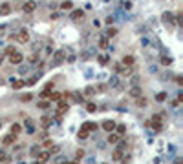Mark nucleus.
Listing matches in <instances>:
<instances>
[{"label": "nucleus", "mask_w": 183, "mask_h": 164, "mask_svg": "<svg viewBox=\"0 0 183 164\" xmlns=\"http://www.w3.org/2000/svg\"><path fill=\"white\" fill-rule=\"evenodd\" d=\"M167 97H168V95H167L165 91L157 93V95H156V102H165V100H167Z\"/></svg>", "instance_id": "4be33fe9"}, {"label": "nucleus", "mask_w": 183, "mask_h": 164, "mask_svg": "<svg viewBox=\"0 0 183 164\" xmlns=\"http://www.w3.org/2000/svg\"><path fill=\"white\" fill-rule=\"evenodd\" d=\"M9 13H11V6H9L7 2H4L2 6H0V15L6 17V15H9Z\"/></svg>", "instance_id": "ddd939ff"}, {"label": "nucleus", "mask_w": 183, "mask_h": 164, "mask_svg": "<svg viewBox=\"0 0 183 164\" xmlns=\"http://www.w3.org/2000/svg\"><path fill=\"white\" fill-rule=\"evenodd\" d=\"M68 109H70V104H68L66 100H61V102H59V108H57V113H55V115H64V113L68 111Z\"/></svg>", "instance_id": "6e6552de"}, {"label": "nucleus", "mask_w": 183, "mask_h": 164, "mask_svg": "<svg viewBox=\"0 0 183 164\" xmlns=\"http://www.w3.org/2000/svg\"><path fill=\"white\" fill-rule=\"evenodd\" d=\"M22 129H24V128L20 126V124H13V126H11V133H13V135H18Z\"/></svg>", "instance_id": "393cba45"}, {"label": "nucleus", "mask_w": 183, "mask_h": 164, "mask_svg": "<svg viewBox=\"0 0 183 164\" xmlns=\"http://www.w3.org/2000/svg\"><path fill=\"white\" fill-rule=\"evenodd\" d=\"M39 62H40L39 53H31V55H29V64H39Z\"/></svg>", "instance_id": "412c9836"}, {"label": "nucleus", "mask_w": 183, "mask_h": 164, "mask_svg": "<svg viewBox=\"0 0 183 164\" xmlns=\"http://www.w3.org/2000/svg\"><path fill=\"white\" fill-rule=\"evenodd\" d=\"M6 160H9L7 153H6V151H0V162H6Z\"/></svg>", "instance_id": "c9c22d12"}, {"label": "nucleus", "mask_w": 183, "mask_h": 164, "mask_svg": "<svg viewBox=\"0 0 183 164\" xmlns=\"http://www.w3.org/2000/svg\"><path fill=\"white\" fill-rule=\"evenodd\" d=\"M77 137H79V139H88V131H84V129H81L79 133H77Z\"/></svg>", "instance_id": "e433bc0d"}, {"label": "nucleus", "mask_w": 183, "mask_h": 164, "mask_svg": "<svg viewBox=\"0 0 183 164\" xmlns=\"http://www.w3.org/2000/svg\"><path fill=\"white\" fill-rule=\"evenodd\" d=\"M20 100H22V102H31V100H33V95H31V93H24L22 97H20Z\"/></svg>", "instance_id": "bb28decb"}, {"label": "nucleus", "mask_w": 183, "mask_h": 164, "mask_svg": "<svg viewBox=\"0 0 183 164\" xmlns=\"http://www.w3.org/2000/svg\"><path fill=\"white\" fill-rule=\"evenodd\" d=\"M50 95H51V91H48V90H44V91L40 93V97H42V98H50Z\"/></svg>", "instance_id": "a19ab883"}, {"label": "nucleus", "mask_w": 183, "mask_h": 164, "mask_svg": "<svg viewBox=\"0 0 183 164\" xmlns=\"http://www.w3.org/2000/svg\"><path fill=\"white\" fill-rule=\"evenodd\" d=\"M35 9H37V2H35V0H28V2L22 6V11H24V13H33Z\"/></svg>", "instance_id": "20e7f679"}, {"label": "nucleus", "mask_w": 183, "mask_h": 164, "mask_svg": "<svg viewBox=\"0 0 183 164\" xmlns=\"http://www.w3.org/2000/svg\"><path fill=\"white\" fill-rule=\"evenodd\" d=\"M29 153H31V157H37L39 153H40V146H39V144H37V146H33V148L29 150Z\"/></svg>", "instance_id": "c756f323"}, {"label": "nucleus", "mask_w": 183, "mask_h": 164, "mask_svg": "<svg viewBox=\"0 0 183 164\" xmlns=\"http://www.w3.org/2000/svg\"><path fill=\"white\" fill-rule=\"evenodd\" d=\"M147 104H148V102H147V98H145L143 95H141V97H137V98H136V106H137V108H145Z\"/></svg>", "instance_id": "dca6fc26"}, {"label": "nucleus", "mask_w": 183, "mask_h": 164, "mask_svg": "<svg viewBox=\"0 0 183 164\" xmlns=\"http://www.w3.org/2000/svg\"><path fill=\"white\" fill-rule=\"evenodd\" d=\"M112 22H114V17H108V18H106V24H108V26L112 24Z\"/></svg>", "instance_id": "49530a36"}, {"label": "nucleus", "mask_w": 183, "mask_h": 164, "mask_svg": "<svg viewBox=\"0 0 183 164\" xmlns=\"http://www.w3.org/2000/svg\"><path fill=\"white\" fill-rule=\"evenodd\" d=\"M22 60H24V55L20 53V51H15L11 57H9V62L11 64H15V66H18V64H22Z\"/></svg>", "instance_id": "7ed1b4c3"}, {"label": "nucleus", "mask_w": 183, "mask_h": 164, "mask_svg": "<svg viewBox=\"0 0 183 164\" xmlns=\"http://www.w3.org/2000/svg\"><path fill=\"white\" fill-rule=\"evenodd\" d=\"M64 164H77V162H64Z\"/></svg>", "instance_id": "09e8293b"}, {"label": "nucleus", "mask_w": 183, "mask_h": 164, "mask_svg": "<svg viewBox=\"0 0 183 164\" xmlns=\"http://www.w3.org/2000/svg\"><path fill=\"white\" fill-rule=\"evenodd\" d=\"M70 95H71V97L75 98V102H79V104H81V102L84 100V98H82V95H81L79 91H73V93H70Z\"/></svg>", "instance_id": "a878e982"}, {"label": "nucleus", "mask_w": 183, "mask_h": 164, "mask_svg": "<svg viewBox=\"0 0 183 164\" xmlns=\"http://www.w3.org/2000/svg\"><path fill=\"white\" fill-rule=\"evenodd\" d=\"M6 31H7V26H0V37H4Z\"/></svg>", "instance_id": "c03bdc74"}, {"label": "nucleus", "mask_w": 183, "mask_h": 164, "mask_svg": "<svg viewBox=\"0 0 183 164\" xmlns=\"http://www.w3.org/2000/svg\"><path fill=\"white\" fill-rule=\"evenodd\" d=\"M119 140H121V137L117 133H108V144H117Z\"/></svg>", "instance_id": "2eb2a0df"}, {"label": "nucleus", "mask_w": 183, "mask_h": 164, "mask_svg": "<svg viewBox=\"0 0 183 164\" xmlns=\"http://www.w3.org/2000/svg\"><path fill=\"white\" fill-rule=\"evenodd\" d=\"M50 124H51V117H48V115H46V117H42V118H40V126L44 128V129H48V126H50Z\"/></svg>", "instance_id": "f3484780"}, {"label": "nucleus", "mask_w": 183, "mask_h": 164, "mask_svg": "<svg viewBox=\"0 0 183 164\" xmlns=\"http://www.w3.org/2000/svg\"><path fill=\"white\" fill-rule=\"evenodd\" d=\"M59 150H61V146H57V144H53V146H51V148H50L48 151H50V155H51V153H57Z\"/></svg>", "instance_id": "58836bf2"}, {"label": "nucleus", "mask_w": 183, "mask_h": 164, "mask_svg": "<svg viewBox=\"0 0 183 164\" xmlns=\"http://www.w3.org/2000/svg\"><path fill=\"white\" fill-rule=\"evenodd\" d=\"M101 128H103L104 131H108V133H114L115 122H114V120H103V122H101Z\"/></svg>", "instance_id": "39448f33"}, {"label": "nucleus", "mask_w": 183, "mask_h": 164, "mask_svg": "<svg viewBox=\"0 0 183 164\" xmlns=\"http://www.w3.org/2000/svg\"><path fill=\"white\" fill-rule=\"evenodd\" d=\"M2 60H4V55H2V53H0V64H2Z\"/></svg>", "instance_id": "de8ad7c7"}, {"label": "nucleus", "mask_w": 183, "mask_h": 164, "mask_svg": "<svg viewBox=\"0 0 183 164\" xmlns=\"http://www.w3.org/2000/svg\"><path fill=\"white\" fill-rule=\"evenodd\" d=\"M42 146H44V148H48V150H50V148L53 146V140H44V144H42Z\"/></svg>", "instance_id": "37998d69"}, {"label": "nucleus", "mask_w": 183, "mask_h": 164, "mask_svg": "<svg viewBox=\"0 0 183 164\" xmlns=\"http://www.w3.org/2000/svg\"><path fill=\"white\" fill-rule=\"evenodd\" d=\"M61 93H57V91H51V95H50V102L53 100V102H61Z\"/></svg>", "instance_id": "aec40b11"}, {"label": "nucleus", "mask_w": 183, "mask_h": 164, "mask_svg": "<svg viewBox=\"0 0 183 164\" xmlns=\"http://www.w3.org/2000/svg\"><path fill=\"white\" fill-rule=\"evenodd\" d=\"M117 35V29L115 27H108V31H106V37H115Z\"/></svg>", "instance_id": "473e14b6"}, {"label": "nucleus", "mask_w": 183, "mask_h": 164, "mask_svg": "<svg viewBox=\"0 0 183 164\" xmlns=\"http://www.w3.org/2000/svg\"><path fill=\"white\" fill-rule=\"evenodd\" d=\"M50 157H51V155H50V151H48V150H46V151H40L39 155H37V162H39V164H44V162H48V160H50Z\"/></svg>", "instance_id": "1a4fd4ad"}, {"label": "nucleus", "mask_w": 183, "mask_h": 164, "mask_svg": "<svg viewBox=\"0 0 183 164\" xmlns=\"http://www.w3.org/2000/svg\"><path fill=\"white\" fill-rule=\"evenodd\" d=\"M130 97H134V98H137V97H141V86H132L130 87Z\"/></svg>", "instance_id": "f8f14e48"}, {"label": "nucleus", "mask_w": 183, "mask_h": 164, "mask_svg": "<svg viewBox=\"0 0 183 164\" xmlns=\"http://www.w3.org/2000/svg\"><path fill=\"white\" fill-rule=\"evenodd\" d=\"M4 146L7 148V146H11V144H15V142H17V135H13V133H7L6 137H4Z\"/></svg>", "instance_id": "9d476101"}, {"label": "nucleus", "mask_w": 183, "mask_h": 164, "mask_svg": "<svg viewBox=\"0 0 183 164\" xmlns=\"http://www.w3.org/2000/svg\"><path fill=\"white\" fill-rule=\"evenodd\" d=\"M53 86H55V84H53V82H48V84H46V87H44V90H48V91H53Z\"/></svg>", "instance_id": "a18cd8bd"}, {"label": "nucleus", "mask_w": 183, "mask_h": 164, "mask_svg": "<svg viewBox=\"0 0 183 164\" xmlns=\"http://www.w3.org/2000/svg\"><path fill=\"white\" fill-rule=\"evenodd\" d=\"M62 55H64V53H62V51H59V53L55 55V60L51 62V66H59V64H61V62L64 60V59H62Z\"/></svg>", "instance_id": "a211bd4d"}, {"label": "nucleus", "mask_w": 183, "mask_h": 164, "mask_svg": "<svg viewBox=\"0 0 183 164\" xmlns=\"http://www.w3.org/2000/svg\"><path fill=\"white\" fill-rule=\"evenodd\" d=\"M33 164H39V162H33Z\"/></svg>", "instance_id": "8fccbe9b"}, {"label": "nucleus", "mask_w": 183, "mask_h": 164, "mask_svg": "<svg viewBox=\"0 0 183 164\" xmlns=\"http://www.w3.org/2000/svg\"><path fill=\"white\" fill-rule=\"evenodd\" d=\"M84 93H86V95H88V97H92V95H95V87H92V86H88V87H86V90H84Z\"/></svg>", "instance_id": "72a5a7b5"}, {"label": "nucleus", "mask_w": 183, "mask_h": 164, "mask_svg": "<svg viewBox=\"0 0 183 164\" xmlns=\"http://www.w3.org/2000/svg\"><path fill=\"white\" fill-rule=\"evenodd\" d=\"M114 133H117V135H125L126 133V126L125 124H115V129H114Z\"/></svg>", "instance_id": "4468645a"}, {"label": "nucleus", "mask_w": 183, "mask_h": 164, "mask_svg": "<svg viewBox=\"0 0 183 164\" xmlns=\"http://www.w3.org/2000/svg\"><path fill=\"white\" fill-rule=\"evenodd\" d=\"M75 157H77V160H81V159L84 157V151H82V150H77V153H75Z\"/></svg>", "instance_id": "ea45409f"}, {"label": "nucleus", "mask_w": 183, "mask_h": 164, "mask_svg": "<svg viewBox=\"0 0 183 164\" xmlns=\"http://www.w3.org/2000/svg\"><path fill=\"white\" fill-rule=\"evenodd\" d=\"M24 86H26V80H15L13 82V90H22Z\"/></svg>", "instance_id": "b1692460"}, {"label": "nucleus", "mask_w": 183, "mask_h": 164, "mask_svg": "<svg viewBox=\"0 0 183 164\" xmlns=\"http://www.w3.org/2000/svg\"><path fill=\"white\" fill-rule=\"evenodd\" d=\"M95 91H106V86H104V84H97V87H95Z\"/></svg>", "instance_id": "79ce46f5"}, {"label": "nucleus", "mask_w": 183, "mask_h": 164, "mask_svg": "<svg viewBox=\"0 0 183 164\" xmlns=\"http://www.w3.org/2000/svg\"><path fill=\"white\" fill-rule=\"evenodd\" d=\"M99 48H101L103 51H106V49H108V48H110L108 38H101V40H99Z\"/></svg>", "instance_id": "6ab92c4d"}, {"label": "nucleus", "mask_w": 183, "mask_h": 164, "mask_svg": "<svg viewBox=\"0 0 183 164\" xmlns=\"http://www.w3.org/2000/svg\"><path fill=\"white\" fill-rule=\"evenodd\" d=\"M24 128H26V133H29V135L35 133V122H33L31 118H26V120H24Z\"/></svg>", "instance_id": "423d86ee"}, {"label": "nucleus", "mask_w": 183, "mask_h": 164, "mask_svg": "<svg viewBox=\"0 0 183 164\" xmlns=\"http://www.w3.org/2000/svg\"><path fill=\"white\" fill-rule=\"evenodd\" d=\"M81 129H84V131H88V133H90V131L99 129V124H97V122H90V120H88V122H84V124L81 126Z\"/></svg>", "instance_id": "0eeeda50"}, {"label": "nucleus", "mask_w": 183, "mask_h": 164, "mask_svg": "<svg viewBox=\"0 0 183 164\" xmlns=\"http://www.w3.org/2000/svg\"><path fill=\"white\" fill-rule=\"evenodd\" d=\"M101 164H106V162H101Z\"/></svg>", "instance_id": "3c124183"}, {"label": "nucleus", "mask_w": 183, "mask_h": 164, "mask_svg": "<svg viewBox=\"0 0 183 164\" xmlns=\"http://www.w3.org/2000/svg\"><path fill=\"white\" fill-rule=\"evenodd\" d=\"M112 157H114V160H121V159H123V151H121V150H115Z\"/></svg>", "instance_id": "2f4dec72"}, {"label": "nucleus", "mask_w": 183, "mask_h": 164, "mask_svg": "<svg viewBox=\"0 0 183 164\" xmlns=\"http://www.w3.org/2000/svg\"><path fill=\"white\" fill-rule=\"evenodd\" d=\"M50 104H51L50 100H40V102H37V106H39L40 109H48V108H50Z\"/></svg>", "instance_id": "cd10ccee"}, {"label": "nucleus", "mask_w": 183, "mask_h": 164, "mask_svg": "<svg viewBox=\"0 0 183 164\" xmlns=\"http://www.w3.org/2000/svg\"><path fill=\"white\" fill-rule=\"evenodd\" d=\"M161 64H163V66H170V64H172V59H170V57H168V59L163 57V59H161Z\"/></svg>", "instance_id": "4c0bfd02"}, {"label": "nucleus", "mask_w": 183, "mask_h": 164, "mask_svg": "<svg viewBox=\"0 0 183 164\" xmlns=\"http://www.w3.org/2000/svg\"><path fill=\"white\" fill-rule=\"evenodd\" d=\"M15 51H17V49H15L13 46H7V48L4 49V53H2V55H4V57H11V55H13Z\"/></svg>", "instance_id": "5701e85b"}, {"label": "nucleus", "mask_w": 183, "mask_h": 164, "mask_svg": "<svg viewBox=\"0 0 183 164\" xmlns=\"http://www.w3.org/2000/svg\"><path fill=\"white\" fill-rule=\"evenodd\" d=\"M134 62H136L134 55H126V57H123V60H121V66H130V68H132Z\"/></svg>", "instance_id": "9b49d317"}, {"label": "nucleus", "mask_w": 183, "mask_h": 164, "mask_svg": "<svg viewBox=\"0 0 183 164\" xmlns=\"http://www.w3.org/2000/svg\"><path fill=\"white\" fill-rule=\"evenodd\" d=\"M73 7V4L70 2V0H64V2L61 4V9H64V11H66V9H71Z\"/></svg>", "instance_id": "c85d7f7f"}, {"label": "nucleus", "mask_w": 183, "mask_h": 164, "mask_svg": "<svg viewBox=\"0 0 183 164\" xmlns=\"http://www.w3.org/2000/svg\"><path fill=\"white\" fill-rule=\"evenodd\" d=\"M95 109H97V106H95L93 102H88V104H86V111H88V113H93Z\"/></svg>", "instance_id": "7c9ffc66"}, {"label": "nucleus", "mask_w": 183, "mask_h": 164, "mask_svg": "<svg viewBox=\"0 0 183 164\" xmlns=\"http://www.w3.org/2000/svg\"><path fill=\"white\" fill-rule=\"evenodd\" d=\"M13 40L20 42V44H28L29 42V31L28 29H20L17 35H13Z\"/></svg>", "instance_id": "f257e3e1"}, {"label": "nucleus", "mask_w": 183, "mask_h": 164, "mask_svg": "<svg viewBox=\"0 0 183 164\" xmlns=\"http://www.w3.org/2000/svg\"><path fill=\"white\" fill-rule=\"evenodd\" d=\"M84 17H86V13H84L82 9H73L71 13H70V18L73 22H81V20H84Z\"/></svg>", "instance_id": "f03ea898"}, {"label": "nucleus", "mask_w": 183, "mask_h": 164, "mask_svg": "<svg viewBox=\"0 0 183 164\" xmlns=\"http://www.w3.org/2000/svg\"><path fill=\"white\" fill-rule=\"evenodd\" d=\"M99 64L106 66V64H108V57H106V55H99Z\"/></svg>", "instance_id": "f704fd0d"}]
</instances>
